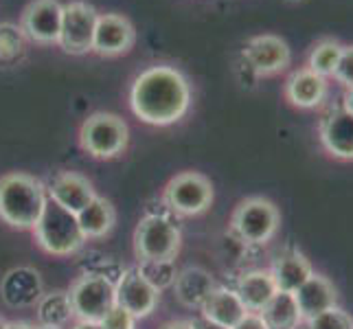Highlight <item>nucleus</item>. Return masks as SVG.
Instances as JSON below:
<instances>
[{
  "instance_id": "obj_4",
  "label": "nucleus",
  "mask_w": 353,
  "mask_h": 329,
  "mask_svg": "<svg viewBox=\"0 0 353 329\" xmlns=\"http://www.w3.org/2000/svg\"><path fill=\"white\" fill-rule=\"evenodd\" d=\"M68 299L75 321L101 323L105 314L117 306L114 281L99 272H86L70 286Z\"/></svg>"
},
{
  "instance_id": "obj_1",
  "label": "nucleus",
  "mask_w": 353,
  "mask_h": 329,
  "mask_svg": "<svg viewBox=\"0 0 353 329\" xmlns=\"http://www.w3.org/2000/svg\"><path fill=\"white\" fill-rule=\"evenodd\" d=\"M130 106L143 123L174 126L189 112L191 86L182 70L156 64L139 72L130 88Z\"/></svg>"
},
{
  "instance_id": "obj_19",
  "label": "nucleus",
  "mask_w": 353,
  "mask_h": 329,
  "mask_svg": "<svg viewBox=\"0 0 353 329\" xmlns=\"http://www.w3.org/2000/svg\"><path fill=\"white\" fill-rule=\"evenodd\" d=\"M172 288L176 292V299L182 306L189 310H200L217 286L213 281L211 272H206L204 268H198V266H189L176 275V281Z\"/></svg>"
},
{
  "instance_id": "obj_31",
  "label": "nucleus",
  "mask_w": 353,
  "mask_h": 329,
  "mask_svg": "<svg viewBox=\"0 0 353 329\" xmlns=\"http://www.w3.org/2000/svg\"><path fill=\"white\" fill-rule=\"evenodd\" d=\"M233 329H268V325H265V321L261 319V314L248 312Z\"/></svg>"
},
{
  "instance_id": "obj_20",
  "label": "nucleus",
  "mask_w": 353,
  "mask_h": 329,
  "mask_svg": "<svg viewBox=\"0 0 353 329\" xmlns=\"http://www.w3.org/2000/svg\"><path fill=\"white\" fill-rule=\"evenodd\" d=\"M200 314L204 319H209L217 325H224L228 329H233L243 316L248 314V310L243 308V303L239 301L235 290L228 288H215L211 292V297L204 301V306L200 308Z\"/></svg>"
},
{
  "instance_id": "obj_18",
  "label": "nucleus",
  "mask_w": 353,
  "mask_h": 329,
  "mask_svg": "<svg viewBox=\"0 0 353 329\" xmlns=\"http://www.w3.org/2000/svg\"><path fill=\"white\" fill-rule=\"evenodd\" d=\"M336 299H338V295H336L334 283L319 272H314L307 281L294 292V301L299 306L303 321H310L316 314L334 308Z\"/></svg>"
},
{
  "instance_id": "obj_6",
  "label": "nucleus",
  "mask_w": 353,
  "mask_h": 329,
  "mask_svg": "<svg viewBox=\"0 0 353 329\" xmlns=\"http://www.w3.org/2000/svg\"><path fill=\"white\" fill-rule=\"evenodd\" d=\"M279 224H281L279 209L265 198L241 200L233 217H230V228L246 246L268 243L276 235Z\"/></svg>"
},
{
  "instance_id": "obj_17",
  "label": "nucleus",
  "mask_w": 353,
  "mask_h": 329,
  "mask_svg": "<svg viewBox=\"0 0 353 329\" xmlns=\"http://www.w3.org/2000/svg\"><path fill=\"white\" fill-rule=\"evenodd\" d=\"M270 275L276 283V290L294 295V292L314 275V268L301 250L285 248L274 257Z\"/></svg>"
},
{
  "instance_id": "obj_11",
  "label": "nucleus",
  "mask_w": 353,
  "mask_h": 329,
  "mask_svg": "<svg viewBox=\"0 0 353 329\" xmlns=\"http://www.w3.org/2000/svg\"><path fill=\"white\" fill-rule=\"evenodd\" d=\"M114 295L117 306L128 310L137 321L148 319L161 301V292L143 277L139 268H130L121 275V279L114 283Z\"/></svg>"
},
{
  "instance_id": "obj_22",
  "label": "nucleus",
  "mask_w": 353,
  "mask_h": 329,
  "mask_svg": "<svg viewBox=\"0 0 353 329\" xmlns=\"http://www.w3.org/2000/svg\"><path fill=\"white\" fill-rule=\"evenodd\" d=\"M77 222L83 237L88 239H101L112 230L114 222H117V213H114V206L108 202L105 198L97 196L88 206L77 213Z\"/></svg>"
},
{
  "instance_id": "obj_38",
  "label": "nucleus",
  "mask_w": 353,
  "mask_h": 329,
  "mask_svg": "<svg viewBox=\"0 0 353 329\" xmlns=\"http://www.w3.org/2000/svg\"><path fill=\"white\" fill-rule=\"evenodd\" d=\"M38 329H66V327H40L38 325Z\"/></svg>"
},
{
  "instance_id": "obj_27",
  "label": "nucleus",
  "mask_w": 353,
  "mask_h": 329,
  "mask_svg": "<svg viewBox=\"0 0 353 329\" xmlns=\"http://www.w3.org/2000/svg\"><path fill=\"white\" fill-rule=\"evenodd\" d=\"M139 270L158 292L174 286L176 275H178L174 261H141Z\"/></svg>"
},
{
  "instance_id": "obj_33",
  "label": "nucleus",
  "mask_w": 353,
  "mask_h": 329,
  "mask_svg": "<svg viewBox=\"0 0 353 329\" xmlns=\"http://www.w3.org/2000/svg\"><path fill=\"white\" fill-rule=\"evenodd\" d=\"M343 110H347V112L353 117V88H347V90H345V97H343Z\"/></svg>"
},
{
  "instance_id": "obj_23",
  "label": "nucleus",
  "mask_w": 353,
  "mask_h": 329,
  "mask_svg": "<svg viewBox=\"0 0 353 329\" xmlns=\"http://www.w3.org/2000/svg\"><path fill=\"white\" fill-rule=\"evenodd\" d=\"M259 314L265 321L268 329H299V325L303 323L294 295L281 292V290L276 292L270 299V303H268Z\"/></svg>"
},
{
  "instance_id": "obj_8",
  "label": "nucleus",
  "mask_w": 353,
  "mask_h": 329,
  "mask_svg": "<svg viewBox=\"0 0 353 329\" xmlns=\"http://www.w3.org/2000/svg\"><path fill=\"white\" fill-rule=\"evenodd\" d=\"M163 200L167 209L180 217L200 215L213 202V185L209 178L198 172H182L169 180Z\"/></svg>"
},
{
  "instance_id": "obj_12",
  "label": "nucleus",
  "mask_w": 353,
  "mask_h": 329,
  "mask_svg": "<svg viewBox=\"0 0 353 329\" xmlns=\"http://www.w3.org/2000/svg\"><path fill=\"white\" fill-rule=\"evenodd\" d=\"M62 9L59 0H33L22 11L20 29L24 38L38 44H57L62 31Z\"/></svg>"
},
{
  "instance_id": "obj_34",
  "label": "nucleus",
  "mask_w": 353,
  "mask_h": 329,
  "mask_svg": "<svg viewBox=\"0 0 353 329\" xmlns=\"http://www.w3.org/2000/svg\"><path fill=\"white\" fill-rule=\"evenodd\" d=\"M72 329H103L101 323H92V321H75Z\"/></svg>"
},
{
  "instance_id": "obj_9",
  "label": "nucleus",
  "mask_w": 353,
  "mask_h": 329,
  "mask_svg": "<svg viewBox=\"0 0 353 329\" xmlns=\"http://www.w3.org/2000/svg\"><path fill=\"white\" fill-rule=\"evenodd\" d=\"M97 9L83 0H72L62 9V31L57 44L70 55H83L92 51L94 29H97Z\"/></svg>"
},
{
  "instance_id": "obj_25",
  "label": "nucleus",
  "mask_w": 353,
  "mask_h": 329,
  "mask_svg": "<svg viewBox=\"0 0 353 329\" xmlns=\"http://www.w3.org/2000/svg\"><path fill=\"white\" fill-rule=\"evenodd\" d=\"M343 46L345 44H340L334 38H325L321 42H316L314 48L310 51V55H307V66L305 68H310L312 72H316V75H321L325 79L334 77L340 53H343Z\"/></svg>"
},
{
  "instance_id": "obj_2",
  "label": "nucleus",
  "mask_w": 353,
  "mask_h": 329,
  "mask_svg": "<svg viewBox=\"0 0 353 329\" xmlns=\"http://www.w3.org/2000/svg\"><path fill=\"white\" fill-rule=\"evenodd\" d=\"M46 202V187L38 178L20 172L0 178V219L11 228L33 230Z\"/></svg>"
},
{
  "instance_id": "obj_30",
  "label": "nucleus",
  "mask_w": 353,
  "mask_h": 329,
  "mask_svg": "<svg viewBox=\"0 0 353 329\" xmlns=\"http://www.w3.org/2000/svg\"><path fill=\"white\" fill-rule=\"evenodd\" d=\"M103 329H134V325H137V319L123 308L114 306L110 312L105 314V319L101 321Z\"/></svg>"
},
{
  "instance_id": "obj_24",
  "label": "nucleus",
  "mask_w": 353,
  "mask_h": 329,
  "mask_svg": "<svg viewBox=\"0 0 353 329\" xmlns=\"http://www.w3.org/2000/svg\"><path fill=\"white\" fill-rule=\"evenodd\" d=\"M75 314L70 308L68 292H48L38 303V325L40 327H66Z\"/></svg>"
},
{
  "instance_id": "obj_7",
  "label": "nucleus",
  "mask_w": 353,
  "mask_h": 329,
  "mask_svg": "<svg viewBox=\"0 0 353 329\" xmlns=\"http://www.w3.org/2000/svg\"><path fill=\"white\" fill-rule=\"evenodd\" d=\"M128 126L123 119L110 112H94L90 114L79 130V143L83 152L92 158H114L123 154L128 148Z\"/></svg>"
},
{
  "instance_id": "obj_36",
  "label": "nucleus",
  "mask_w": 353,
  "mask_h": 329,
  "mask_svg": "<svg viewBox=\"0 0 353 329\" xmlns=\"http://www.w3.org/2000/svg\"><path fill=\"white\" fill-rule=\"evenodd\" d=\"M7 329H38V325H31V323H9Z\"/></svg>"
},
{
  "instance_id": "obj_32",
  "label": "nucleus",
  "mask_w": 353,
  "mask_h": 329,
  "mask_svg": "<svg viewBox=\"0 0 353 329\" xmlns=\"http://www.w3.org/2000/svg\"><path fill=\"white\" fill-rule=\"evenodd\" d=\"M191 329H228V327L217 325V323H213V321H209V319H204V316L200 314L198 319H193V321H191Z\"/></svg>"
},
{
  "instance_id": "obj_15",
  "label": "nucleus",
  "mask_w": 353,
  "mask_h": 329,
  "mask_svg": "<svg viewBox=\"0 0 353 329\" xmlns=\"http://www.w3.org/2000/svg\"><path fill=\"white\" fill-rule=\"evenodd\" d=\"M319 139L330 156L338 161H353V117L347 110H332L321 121Z\"/></svg>"
},
{
  "instance_id": "obj_35",
  "label": "nucleus",
  "mask_w": 353,
  "mask_h": 329,
  "mask_svg": "<svg viewBox=\"0 0 353 329\" xmlns=\"http://www.w3.org/2000/svg\"><path fill=\"white\" fill-rule=\"evenodd\" d=\"M161 329H191V321H172L163 325Z\"/></svg>"
},
{
  "instance_id": "obj_3",
  "label": "nucleus",
  "mask_w": 353,
  "mask_h": 329,
  "mask_svg": "<svg viewBox=\"0 0 353 329\" xmlns=\"http://www.w3.org/2000/svg\"><path fill=\"white\" fill-rule=\"evenodd\" d=\"M33 235L38 246L48 255H55V257H70L86 243L77 215L62 209L53 200L46 202L38 224L33 226Z\"/></svg>"
},
{
  "instance_id": "obj_28",
  "label": "nucleus",
  "mask_w": 353,
  "mask_h": 329,
  "mask_svg": "<svg viewBox=\"0 0 353 329\" xmlns=\"http://www.w3.org/2000/svg\"><path fill=\"white\" fill-rule=\"evenodd\" d=\"M305 323H307V329H353V319L338 306L316 314L314 319Z\"/></svg>"
},
{
  "instance_id": "obj_16",
  "label": "nucleus",
  "mask_w": 353,
  "mask_h": 329,
  "mask_svg": "<svg viewBox=\"0 0 353 329\" xmlns=\"http://www.w3.org/2000/svg\"><path fill=\"white\" fill-rule=\"evenodd\" d=\"M330 92V83L325 77L316 75L310 68L294 70L285 81V99L299 110L321 108Z\"/></svg>"
},
{
  "instance_id": "obj_10",
  "label": "nucleus",
  "mask_w": 353,
  "mask_h": 329,
  "mask_svg": "<svg viewBox=\"0 0 353 329\" xmlns=\"http://www.w3.org/2000/svg\"><path fill=\"white\" fill-rule=\"evenodd\" d=\"M243 59L257 77H272L285 70L292 62L290 44L272 33L254 35L243 46Z\"/></svg>"
},
{
  "instance_id": "obj_13",
  "label": "nucleus",
  "mask_w": 353,
  "mask_h": 329,
  "mask_svg": "<svg viewBox=\"0 0 353 329\" xmlns=\"http://www.w3.org/2000/svg\"><path fill=\"white\" fill-rule=\"evenodd\" d=\"M137 42V31L125 16L99 14L92 40V51L101 57H117L128 53Z\"/></svg>"
},
{
  "instance_id": "obj_37",
  "label": "nucleus",
  "mask_w": 353,
  "mask_h": 329,
  "mask_svg": "<svg viewBox=\"0 0 353 329\" xmlns=\"http://www.w3.org/2000/svg\"><path fill=\"white\" fill-rule=\"evenodd\" d=\"M7 327H9V323L5 319H0V329H7Z\"/></svg>"
},
{
  "instance_id": "obj_5",
  "label": "nucleus",
  "mask_w": 353,
  "mask_h": 329,
  "mask_svg": "<svg viewBox=\"0 0 353 329\" xmlns=\"http://www.w3.org/2000/svg\"><path fill=\"white\" fill-rule=\"evenodd\" d=\"M180 228L165 215H145L134 233L139 261H174L180 252Z\"/></svg>"
},
{
  "instance_id": "obj_14",
  "label": "nucleus",
  "mask_w": 353,
  "mask_h": 329,
  "mask_svg": "<svg viewBox=\"0 0 353 329\" xmlns=\"http://www.w3.org/2000/svg\"><path fill=\"white\" fill-rule=\"evenodd\" d=\"M46 196L62 209L77 215L83 206H88L97 198V193L88 178H83L77 172H62L46 187Z\"/></svg>"
},
{
  "instance_id": "obj_26",
  "label": "nucleus",
  "mask_w": 353,
  "mask_h": 329,
  "mask_svg": "<svg viewBox=\"0 0 353 329\" xmlns=\"http://www.w3.org/2000/svg\"><path fill=\"white\" fill-rule=\"evenodd\" d=\"M24 53V33L16 24H0V64H11Z\"/></svg>"
},
{
  "instance_id": "obj_21",
  "label": "nucleus",
  "mask_w": 353,
  "mask_h": 329,
  "mask_svg": "<svg viewBox=\"0 0 353 329\" xmlns=\"http://www.w3.org/2000/svg\"><path fill=\"white\" fill-rule=\"evenodd\" d=\"M235 292L239 301L243 303V308L248 312L259 314L279 290L270 270H250L237 281Z\"/></svg>"
},
{
  "instance_id": "obj_29",
  "label": "nucleus",
  "mask_w": 353,
  "mask_h": 329,
  "mask_svg": "<svg viewBox=\"0 0 353 329\" xmlns=\"http://www.w3.org/2000/svg\"><path fill=\"white\" fill-rule=\"evenodd\" d=\"M334 79L338 83H343L345 88H353V44L343 46V53H340Z\"/></svg>"
}]
</instances>
